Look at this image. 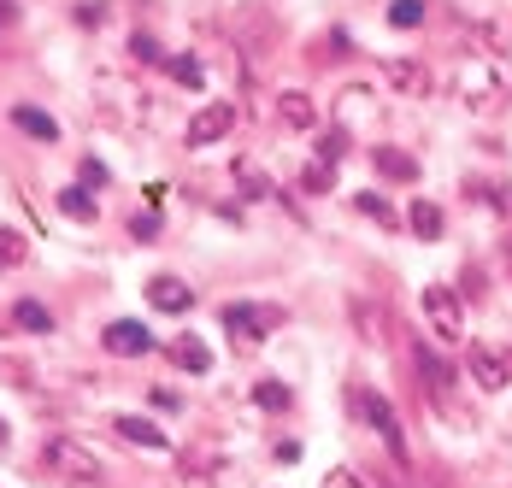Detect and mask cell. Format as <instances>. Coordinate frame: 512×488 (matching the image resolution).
<instances>
[{
    "instance_id": "12",
    "label": "cell",
    "mask_w": 512,
    "mask_h": 488,
    "mask_svg": "<svg viewBox=\"0 0 512 488\" xmlns=\"http://www.w3.org/2000/svg\"><path fill=\"white\" fill-rule=\"evenodd\" d=\"M112 430H118L124 441H136V447H148V453H165V447H171V436H165L159 424H148V418H130V412H118V418H112Z\"/></svg>"
},
{
    "instance_id": "14",
    "label": "cell",
    "mask_w": 512,
    "mask_h": 488,
    "mask_svg": "<svg viewBox=\"0 0 512 488\" xmlns=\"http://www.w3.org/2000/svg\"><path fill=\"white\" fill-rule=\"evenodd\" d=\"M407 224H412V236H418V242H436V236H442V206H436V200H412Z\"/></svg>"
},
{
    "instance_id": "18",
    "label": "cell",
    "mask_w": 512,
    "mask_h": 488,
    "mask_svg": "<svg viewBox=\"0 0 512 488\" xmlns=\"http://www.w3.org/2000/svg\"><path fill=\"white\" fill-rule=\"evenodd\" d=\"M12 324H18V330H30V336H48L53 312H48V306H36V300H18V306H12Z\"/></svg>"
},
{
    "instance_id": "6",
    "label": "cell",
    "mask_w": 512,
    "mask_h": 488,
    "mask_svg": "<svg viewBox=\"0 0 512 488\" xmlns=\"http://www.w3.org/2000/svg\"><path fill=\"white\" fill-rule=\"evenodd\" d=\"M465 371H471V383H477L483 394H495V389H507V383H512L507 353H495V347H483V342L465 347Z\"/></svg>"
},
{
    "instance_id": "3",
    "label": "cell",
    "mask_w": 512,
    "mask_h": 488,
    "mask_svg": "<svg viewBox=\"0 0 512 488\" xmlns=\"http://www.w3.org/2000/svg\"><path fill=\"white\" fill-rule=\"evenodd\" d=\"M418 306H424V324H430L442 342H460L465 336V306H460V294L448 289V283H430Z\"/></svg>"
},
{
    "instance_id": "28",
    "label": "cell",
    "mask_w": 512,
    "mask_h": 488,
    "mask_svg": "<svg viewBox=\"0 0 512 488\" xmlns=\"http://www.w3.org/2000/svg\"><path fill=\"white\" fill-rule=\"evenodd\" d=\"M0 447H6V424H0Z\"/></svg>"
},
{
    "instance_id": "29",
    "label": "cell",
    "mask_w": 512,
    "mask_h": 488,
    "mask_svg": "<svg viewBox=\"0 0 512 488\" xmlns=\"http://www.w3.org/2000/svg\"><path fill=\"white\" fill-rule=\"evenodd\" d=\"M507 371H512V347H507Z\"/></svg>"
},
{
    "instance_id": "26",
    "label": "cell",
    "mask_w": 512,
    "mask_h": 488,
    "mask_svg": "<svg viewBox=\"0 0 512 488\" xmlns=\"http://www.w3.org/2000/svg\"><path fill=\"white\" fill-rule=\"evenodd\" d=\"M324 488H365V477H354V471H330Z\"/></svg>"
},
{
    "instance_id": "16",
    "label": "cell",
    "mask_w": 512,
    "mask_h": 488,
    "mask_svg": "<svg viewBox=\"0 0 512 488\" xmlns=\"http://www.w3.org/2000/svg\"><path fill=\"white\" fill-rule=\"evenodd\" d=\"M460 89H465V106H477V112H483V106L495 100V77H489L483 65H465V71H460Z\"/></svg>"
},
{
    "instance_id": "22",
    "label": "cell",
    "mask_w": 512,
    "mask_h": 488,
    "mask_svg": "<svg viewBox=\"0 0 512 488\" xmlns=\"http://www.w3.org/2000/svg\"><path fill=\"white\" fill-rule=\"evenodd\" d=\"M330 177H336V165H307V171H301V189H307V195H324Z\"/></svg>"
},
{
    "instance_id": "2",
    "label": "cell",
    "mask_w": 512,
    "mask_h": 488,
    "mask_svg": "<svg viewBox=\"0 0 512 488\" xmlns=\"http://www.w3.org/2000/svg\"><path fill=\"white\" fill-rule=\"evenodd\" d=\"M48 465H53V471H65L71 483H106L101 453H95V447H83V441H71V436L48 441Z\"/></svg>"
},
{
    "instance_id": "4",
    "label": "cell",
    "mask_w": 512,
    "mask_h": 488,
    "mask_svg": "<svg viewBox=\"0 0 512 488\" xmlns=\"http://www.w3.org/2000/svg\"><path fill=\"white\" fill-rule=\"evenodd\" d=\"M283 324V306H254V300H230L224 306V330H236V342L254 347L265 330H277Z\"/></svg>"
},
{
    "instance_id": "19",
    "label": "cell",
    "mask_w": 512,
    "mask_h": 488,
    "mask_svg": "<svg viewBox=\"0 0 512 488\" xmlns=\"http://www.w3.org/2000/svg\"><path fill=\"white\" fill-rule=\"evenodd\" d=\"M24 253H30V242H24L18 230H6V224H0V271H12V265H24Z\"/></svg>"
},
{
    "instance_id": "13",
    "label": "cell",
    "mask_w": 512,
    "mask_h": 488,
    "mask_svg": "<svg viewBox=\"0 0 512 488\" xmlns=\"http://www.w3.org/2000/svg\"><path fill=\"white\" fill-rule=\"evenodd\" d=\"M171 359H177L189 377H206V371H212V353H206L201 336H177V342H171Z\"/></svg>"
},
{
    "instance_id": "25",
    "label": "cell",
    "mask_w": 512,
    "mask_h": 488,
    "mask_svg": "<svg viewBox=\"0 0 512 488\" xmlns=\"http://www.w3.org/2000/svg\"><path fill=\"white\" fill-rule=\"evenodd\" d=\"M165 71H171V77H183L189 89L201 83V65H195V59H165Z\"/></svg>"
},
{
    "instance_id": "24",
    "label": "cell",
    "mask_w": 512,
    "mask_h": 488,
    "mask_svg": "<svg viewBox=\"0 0 512 488\" xmlns=\"http://www.w3.org/2000/svg\"><path fill=\"white\" fill-rule=\"evenodd\" d=\"M359 212H365V218H377V224H395V212H389V200H383V195H359Z\"/></svg>"
},
{
    "instance_id": "11",
    "label": "cell",
    "mask_w": 512,
    "mask_h": 488,
    "mask_svg": "<svg viewBox=\"0 0 512 488\" xmlns=\"http://www.w3.org/2000/svg\"><path fill=\"white\" fill-rule=\"evenodd\" d=\"M148 306H154V312H189V306H195V289H189L183 277H154V283H148Z\"/></svg>"
},
{
    "instance_id": "15",
    "label": "cell",
    "mask_w": 512,
    "mask_h": 488,
    "mask_svg": "<svg viewBox=\"0 0 512 488\" xmlns=\"http://www.w3.org/2000/svg\"><path fill=\"white\" fill-rule=\"evenodd\" d=\"M12 124H18L24 136H36V142H59V124H53L42 106H12Z\"/></svg>"
},
{
    "instance_id": "21",
    "label": "cell",
    "mask_w": 512,
    "mask_h": 488,
    "mask_svg": "<svg viewBox=\"0 0 512 488\" xmlns=\"http://www.w3.org/2000/svg\"><path fill=\"white\" fill-rule=\"evenodd\" d=\"M59 212H65V218H83V224H89V218H95V200L77 195V189H65V195H59Z\"/></svg>"
},
{
    "instance_id": "9",
    "label": "cell",
    "mask_w": 512,
    "mask_h": 488,
    "mask_svg": "<svg viewBox=\"0 0 512 488\" xmlns=\"http://www.w3.org/2000/svg\"><path fill=\"white\" fill-rule=\"evenodd\" d=\"M383 77H389V89H395V95H412V100H424L430 89H436V83H430V71H424L418 59H389V65H383Z\"/></svg>"
},
{
    "instance_id": "1",
    "label": "cell",
    "mask_w": 512,
    "mask_h": 488,
    "mask_svg": "<svg viewBox=\"0 0 512 488\" xmlns=\"http://www.w3.org/2000/svg\"><path fill=\"white\" fill-rule=\"evenodd\" d=\"M354 406H359V418L371 424V436L389 447V459H395V465H412L407 430H401V412L389 406V394H383V389H354Z\"/></svg>"
},
{
    "instance_id": "30",
    "label": "cell",
    "mask_w": 512,
    "mask_h": 488,
    "mask_svg": "<svg viewBox=\"0 0 512 488\" xmlns=\"http://www.w3.org/2000/svg\"><path fill=\"white\" fill-rule=\"evenodd\" d=\"M507 253H512V247H507Z\"/></svg>"
},
{
    "instance_id": "5",
    "label": "cell",
    "mask_w": 512,
    "mask_h": 488,
    "mask_svg": "<svg viewBox=\"0 0 512 488\" xmlns=\"http://www.w3.org/2000/svg\"><path fill=\"white\" fill-rule=\"evenodd\" d=\"M230 130H236V106H230V100H206L201 112L189 118L183 136H189V147H212V142H224Z\"/></svg>"
},
{
    "instance_id": "8",
    "label": "cell",
    "mask_w": 512,
    "mask_h": 488,
    "mask_svg": "<svg viewBox=\"0 0 512 488\" xmlns=\"http://www.w3.org/2000/svg\"><path fill=\"white\" fill-rule=\"evenodd\" d=\"M101 347H106V353H118V359H142V353L154 347V336H148V324H136V318H118V324H106Z\"/></svg>"
},
{
    "instance_id": "10",
    "label": "cell",
    "mask_w": 512,
    "mask_h": 488,
    "mask_svg": "<svg viewBox=\"0 0 512 488\" xmlns=\"http://www.w3.org/2000/svg\"><path fill=\"white\" fill-rule=\"evenodd\" d=\"M271 106H277V118H283L289 130H312V124H318V100H312L307 89H283Z\"/></svg>"
},
{
    "instance_id": "23",
    "label": "cell",
    "mask_w": 512,
    "mask_h": 488,
    "mask_svg": "<svg viewBox=\"0 0 512 488\" xmlns=\"http://www.w3.org/2000/svg\"><path fill=\"white\" fill-rule=\"evenodd\" d=\"M254 400L259 406H271V412H283V406H289V389H283V383H259Z\"/></svg>"
},
{
    "instance_id": "7",
    "label": "cell",
    "mask_w": 512,
    "mask_h": 488,
    "mask_svg": "<svg viewBox=\"0 0 512 488\" xmlns=\"http://www.w3.org/2000/svg\"><path fill=\"white\" fill-rule=\"evenodd\" d=\"M418 371H424V394H430V400H436V406H442L448 418H460V424H465L460 400H454V371H448V365H442L436 353H424V347H418Z\"/></svg>"
},
{
    "instance_id": "27",
    "label": "cell",
    "mask_w": 512,
    "mask_h": 488,
    "mask_svg": "<svg viewBox=\"0 0 512 488\" xmlns=\"http://www.w3.org/2000/svg\"><path fill=\"white\" fill-rule=\"evenodd\" d=\"M130 48H136V59H159V48L148 42V36H130Z\"/></svg>"
},
{
    "instance_id": "17",
    "label": "cell",
    "mask_w": 512,
    "mask_h": 488,
    "mask_svg": "<svg viewBox=\"0 0 512 488\" xmlns=\"http://www.w3.org/2000/svg\"><path fill=\"white\" fill-rule=\"evenodd\" d=\"M371 159H377V171H383V177H395V183H412V177H418V159L401 153V147H377Z\"/></svg>"
},
{
    "instance_id": "20",
    "label": "cell",
    "mask_w": 512,
    "mask_h": 488,
    "mask_svg": "<svg viewBox=\"0 0 512 488\" xmlns=\"http://www.w3.org/2000/svg\"><path fill=\"white\" fill-rule=\"evenodd\" d=\"M389 24H395V30L424 24V0H395V6H389Z\"/></svg>"
}]
</instances>
